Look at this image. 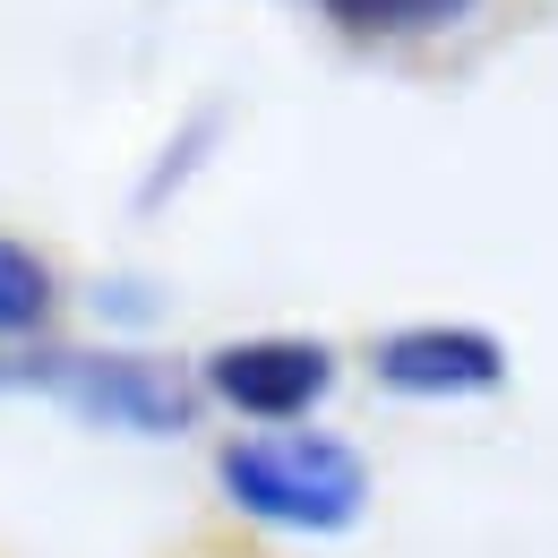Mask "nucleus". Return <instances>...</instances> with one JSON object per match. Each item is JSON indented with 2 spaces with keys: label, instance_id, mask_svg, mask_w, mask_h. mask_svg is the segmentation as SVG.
Returning <instances> with one entry per match:
<instances>
[{
  "label": "nucleus",
  "instance_id": "8",
  "mask_svg": "<svg viewBox=\"0 0 558 558\" xmlns=\"http://www.w3.org/2000/svg\"><path fill=\"white\" fill-rule=\"evenodd\" d=\"M86 310H95L104 336H138L146 344V327H163V283L155 276H95L86 283Z\"/></svg>",
  "mask_w": 558,
  "mask_h": 558
},
{
  "label": "nucleus",
  "instance_id": "9",
  "mask_svg": "<svg viewBox=\"0 0 558 558\" xmlns=\"http://www.w3.org/2000/svg\"><path fill=\"white\" fill-rule=\"evenodd\" d=\"M190 558H267V550H250V542H198Z\"/></svg>",
  "mask_w": 558,
  "mask_h": 558
},
{
  "label": "nucleus",
  "instance_id": "4",
  "mask_svg": "<svg viewBox=\"0 0 558 558\" xmlns=\"http://www.w3.org/2000/svg\"><path fill=\"white\" fill-rule=\"evenodd\" d=\"M361 378L387 404L456 413V404H498L515 387V352L482 318H396L361 344Z\"/></svg>",
  "mask_w": 558,
  "mask_h": 558
},
{
  "label": "nucleus",
  "instance_id": "5",
  "mask_svg": "<svg viewBox=\"0 0 558 558\" xmlns=\"http://www.w3.org/2000/svg\"><path fill=\"white\" fill-rule=\"evenodd\" d=\"M61 318H70V276L35 241L0 232V344H44L61 336Z\"/></svg>",
  "mask_w": 558,
  "mask_h": 558
},
{
  "label": "nucleus",
  "instance_id": "1",
  "mask_svg": "<svg viewBox=\"0 0 558 558\" xmlns=\"http://www.w3.org/2000/svg\"><path fill=\"white\" fill-rule=\"evenodd\" d=\"M0 396L52 404L61 421L130 447H181L207 429L198 361L138 336H44V344H0Z\"/></svg>",
  "mask_w": 558,
  "mask_h": 558
},
{
  "label": "nucleus",
  "instance_id": "2",
  "mask_svg": "<svg viewBox=\"0 0 558 558\" xmlns=\"http://www.w3.org/2000/svg\"><path fill=\"white\" fill-rule=\"evenodd\" d=\"M207 489L241 533L267 542H344L378 507V473L336 421L301 429H223L207 447Z\"/></svg>",
  "mask_w": 558,
  "mask_h": 558
},
{
  "label": "nucleus",
  "instance_id": "7",
  "mask_svg": "<svg viewBox=\"0 0 558 558\" xmlns=\"http://www.w3.org/2000/svg\"><path fill=\"white\" fill-rule=\"evenodd\" d=\"M223 130H232V112H223V104H198V112H190L172 138L155 146V163L138 172V190H130V215H163V207H172V198H181V190L207 172V155L223 146Z\"/></svg>",
  "mask_w": 558,
  "mask_h": 558
},
{
  "label": "nucleus",
  "instance_id": "6",
  "mask_svg": "<svg viewBox=\"0 0 558 558\" xmlns=\"http://www.w3.org/2000/svg\"><path fill=\"white\" fill-rule=\"evenodd\" d=\"M310 9L344 44H429V35H456L482 0H310Z\"/></svg>",
  "mask_w": 558,
  "mask_h": 558
},
{
  "label": "nucleus",
  "instance_id": "3",
  "mask_svg": "<svg viewBox=\"0 0 558 558\" xmlns=\"http://www.w3.org/2000/svg\"><path fill=\"white\" fill-rule=\"evenodd\" d=\"M198 361L207 413L223 429H301L327 421V404L344 396L352 352L318 327H250V336H215Z\"/></svg>",
  "mask_w": 558,
  "mask_h": 558
}]
</instances>
